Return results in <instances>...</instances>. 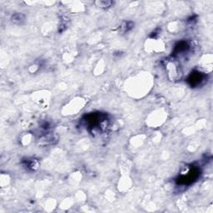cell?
Listing matches in <instances>:
<instances>
[{
  "label": "cell",
  "instance_id": "3957f363",
  "mask_svg": "<svg viewBox=\"0 0 213 213\" xmlns=\"http://www.w3.org/2000/svg\"><path fill=\"white\" fill-rule=\"evenodd\" d=\"M12 21L15 23H21L23 21H24V15L22 13H15L12 17Z\"/></svg>",
  "mask_w": 213,
  "mask_h": 213
},
{
  "label": "cell",
  "instance_id": "277c9868",
  "mask_svg": "<svg viewBox=\"0 0 213 213\" xmlns=\"http://www.w3.org/2000/svg\"><path fill=\"white\" fill-rule=\"evenodd\" d=\"M133 26H134V23H132V22H126V23H123L122 28H123L124 32H127V31H129L130 29H132V28H133Z\"/></svg>",
  "mask_w": 213,
  "mask_h": 213
},
{
  "label": "cell",
  "instance_id": "7a4b0ae2",
  "mask_svg": "<svg viewBox=\"0 0 213 213\" xmlns=\"http://www.w3.org/2000/svg\"><path fill=\"white\" fill-rule=\"evenodd\" d=\"M96 4L102 9H107L113 4V2L110 0H101V1H97Z\"/></svg>",
  "mask_w": 213,
  "mask_h": 213
},
{
  "label": "cell",
  "instance_id": "6da1fadb",
  "mask_svg": "<svg viewBox=\"0 0 213 213\" xmlns=\"http://www.w3.org/2000/svg\"><path fill=\"white\" fill-rule=\"evenodd\" d=\"M204 75L201 72H197V73H192V75L189 77V82H192V85H198L203 80Z\"/></svg>",
  "mask_w": 213,
  "mask_h": 213
}]
</instances>
